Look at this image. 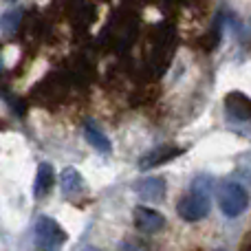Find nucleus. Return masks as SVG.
Listing matches in <instances>:
<instances>
[{"label":"nucleus","mask_w":251,"mask_h":251,"mask_svg":"<svg viewBox=\"0 0 251 251\" xmlns=\"http://www.w3.org/2000/svg\"><path fill=\"white\" fill-rule=\"evenodd\" d=\"M214 178L212 176H196L194 183H192V190L178 201L176 209H178V216L183 221H201V218L207 216L209 212V187L212 185Z\"/></svg>","instance_id":"nucleus-1"},{"label":"nucleus","mask_w":251,"mask_h":251,"mask_svg":"<svg viewBox=\"0 0 251 251\" xmlns=\"http://www.w3.org/2000/svg\"><path fill=\"white\" fill-rule=\"evenodd\" d=\"M218 205H221L223 214L229 218H236L249 207V192L245 190L240 183L225 181L218 187Z\"/></svg>","instance_id":"nucleus-2"},{"label":"nucleus","mask_w":251,"mask_h":251,"mask_svg":"<svg viewBox=\"0 0 251 251\" xmlns=\"http://www.w3.org/2000/svg\"><path fill=\"white\" fill-rule=\"evenodd\" d=\"M66 91H69V77L60 75V73H53L33 88L31 97H33L35 101H40V104H55V101L64 100Z\"/></svg>","instance_id":"nucleus-3"},{"label":"nucleus","mask_w":251,"mask_h":251,"mask_svg":"<svg viewBox=\"0 0 251 251\" xmlns=\"http://www.w3.org/2000/svg\"><path fill=\"white\" fill-rule=\"evenodd\" d=\"M35 238L44 251H60L62 245L66 243V231L53 218L40 216L35 223Z\"/></svg>","instance_id":"nucleus-4"},{"label":"nucleus","mask_w":251,"mask_h":251,"mask_svg":"<svg viewBox=\"0 0 251 251\" xmlns=\"http://www.w3.org/2000/svg\"><path fill=\"white\" fill-rule=\"evenodd\" d=\"M225 110L236 122H249L251 119V97L240 91H231L225 97Z\"/></svg>","instance_id":"nucleus-5"},{"label":"nucleus","mask_w":251,"mask_h":251,"mask_svg":"<svg viewBox=\"0 0 251 251\" xmlns=\"http://www.w3.org/2000/svg\"><path fill=\"white\" fill-rule=\"evenodd\" d=\"M134 223H137V227L141 231H146V234H156V231H161L165 227L163 214H159L152 207H137L134 209Z\"/></svg>","instance_id":"nucleus-6"},{"label":"nucleus","mask_w":251,"mask_h":251,"mask_svg":"<svg viewBox=\"0 0 251 251\" xmlns=\"http://www.w3.org/2000/svg\"><path fill=\"white\" fill-rule=\"evenodd\" d=\"M181 152H183V148H170V146L156 148V150L148 152L146 156H141L139 168H141V170H150V168H156V165H163V163H168V161L176 159Z\"/></svg>","instance_id":"nucleus-7"},{"label":"nucleus","mask_w":251,"mask_h":251,"mask_svg":"<svg viewBox=\"0 0 251 251\" xmlns=\"http://www.w3.org/2000/svg\"><path fill=\"white\" fill-rule=\"evenodd\" d=\"M137 194L148 203H156V201H161L165 196V181L161 176L146 178V181H141L137 185Z\"/></svg>","instance_id":"nucleus-8"},{"label":"nucleus","mask_w":251,"mask_h":251,"mask_svg":"<svg viewBox=\"0 0 251 251\" xmlns=\"http://www.w3.org/2000/svg\"><path fill=\"white\" fill-rule=\"evenodd\" d=\"M60 183H62V194L66 199H75V196H79L84 192V178L75 168H66L60 176Z\"/></svg>","instance_id":"nucleus-9"},{"label":"nucleus","mask_w":251,"mask_h":251,"mask_svg":"<svg viewBox=\"0 0 251 251\" xmlns=\"http://www.w3.org/2000/svg\"><path fill=\"white\" fill-rule=\"evenodd\" d=\"M53 183H55V172H53V168L49 163H42L38 168V176H35V199H42V196H47L49 192H51Z\"/></svg>","instance_id":"nucleus-10"},{"label":"nucleus","mask_w":251,"mask_h":251,"mask_svg":"<svg viewBox=\"0 0 251 251\" xmlns=\"http://www.w3.org/2000/svg\"><path fill=\"white\" fill-rule=\"evenodd\" d=\"M84 137H86V141L91 143L95 150H100V152H110V141L106 139V134L101 132L100 128H95V126H93L91 122L84 126Z\"/></svg>","instance_id":"nucleus-11"},{"label":"nucleus","mask_w":251,"mask_h":251,"mask_svg":"<svg viewBox=\"0 0 251 251\" xmlns=\"http://www.w3.org/2000/svg\"><path fill=\"white\" fill-rule=\"evenodd\" d=\"M22 18H25V13H22L20 9H13V11H7L2 18H0V26H2L4 33L13 35V33H18V31L22 29Z\"/></svg>","instance_id":"nucleus-12"},{"label":"nucleus","mask_w":251,"mask_h":251,"mask_svg":"<svg viewBox=\"0 0 251 251\" xmlns=\"http://www.w3.org/2000/svg\"><path fill=\"white\" fill-rule=\"evenodd\" d=\"M218 42H221V33H218V29H214V31H209L207 35H203L199 47L203 49V51H212V49L218 47Z\"/></svg>","instance_id":"nucleus-13"},{"label":"nucleus","mask_w":251,"mask_h":251,"mask_svg":"<svg viewBox=\"0 0 251 251\" xmlns=\"http://www.w3.org/2000/svg\"><path fill=\"white\" fill-rule=\"evenodd\" d=\"M247 251H251V238H249V243H247Z\"/></svg>","instance_id":"nucleus-14"},{"label":"nucleus","mask_w":251,"mask_h":251,"mask_svg":"<svg viewBox=\"0 0 251 251\" xmlns=\"http://www.w3.org/2000/svg\"><path fill=\"white\" fill-rule=\"evenodd\" d=\"M9 2H11V0H9Z\"/></svg>","instance_id":"nucleus-15"}]
</instances>
